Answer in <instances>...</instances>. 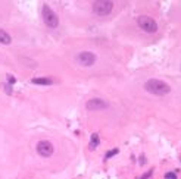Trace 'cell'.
Segmentation results:
<instances>
[{
	"instance_id": "obj_14",
	"label": "cell",
	"mask_w": 181,
	"mask_h": 179,
	"mask_svg": "<svg viewBox=\"0 0 181 179\" xmlns=\"http://www.w3.org/2000/svg\"><path fill=\"white\" fill-rule=\"evenodd\" d=\"M150 175H152V170H149V172H147V173H146L144 176H143V179H147V178L150 176Z\"/></svg>"
},
{
	"instance_id": "obj_11",
	"label": "cell",
	"mask_w": 181,
	"mask_h": 179,
	"mask_svg": "<svg viewBox=\"0 0 181 179\" xmlns=\"http://www.w3.org/2000/svg\"><path fill=\"white\" fill-rule=\"evenodd\" d=\"M118 151H119V148H113V150H110V151H108L106 153V160H108V159H110V157H113L115 156V154H118Z\"/></svg>"
},
{
	"instance_id": "obj_15",
	"label": "cell",
	"mask_w": 181,
	"mask_h": 179,
	"mask_svg": "<svg viewBox=\"0 0 181 179\" xmlns=\"http://www.w3.org/2000/svg\"><path fill=\"white\" fill-rule=\"evenodd\" d=\"M140 163H141V165H144V163H146V160H144V157H143V156L140 157Z\"/></svg>"
},
{
	"instance_id": "obj_2",
	"label": "cell",
	"mask_w": 181,
	"mask_h": 179,
	"mask_svg": "<svg viewBox=\"0 0 181 179\" xmlns=\"http://www.w3.org/2000/svg\"><path fill=\"white\" fill-rule=\"evenodd\" d=\"M113 3L110 0H97L93 3V12L99 16H106L112 12Z\"/></svg>"
},
{
	"instance_id": "obj_6",
	"label": "cell",
	"mask_w": 181,
	"mask_h": 179,
	"mask_svg": "<svg viewBox=\"0 0 181 179\" xmlns=\"http://www.w3.org/2000/svg\"><path fill=\"white\" fill-rule=\"evenodd\" d=\"M77 60H78V63L82 65V66H91L96 62V55L91 53V51H81L77 56Z\"/></svg>"
},
{
	"instance_id": "obj_12",
	"label": "cell",
	"mask_w": 181,
	"mask_h": 179,
	"mask_svg": "<svg viewBox=\"0 0 181 179\" xmlns=\"http://www.w3.org/2000/svg\"><path fill=\"white\" fill-rule=\"evenodd\" d=\"M8 81H9V84H15V82H16L15 76H12V75H8Z\"/></svg>"
},
{
	"instance_id": "obj_9",
	"label": "cell",
	"mask_w": 181,
	"mask_h": 179,
	"mask_svg": "<svg viewBox=\"0 0 181 179\" xmlns=\"http://www.w3.org/2000/svg\"><path fill=\"white\" fill-rule=\"evenodd\" d=\"M32 84H38V85H50L53 82L52 78H47V76H41V78H32L31 81Z\"/></svg>"
},
{
	"instance_id": "obj_1",
	"label": "cell",
	"mask_w": 181,
	"mask_h": 179,
	"mask_svg": "<svg viewBox=\"0 0 181 179\" xmlns=\"http://www.w3.org/2000/svg\"><path fill=\"white\" fill-rule=\"evenodd\" d=\"M144 88L150 94H155V96H165L171 91V87L161 79H149L144 84Z\"/></svg>"
},
{
	"instance_id": "obj_7",
	"label": "cell",
	"mask_w": 181,
	"mask_h": 179,
	"mask_svg": "<svg viewBox=\"0 0 181 179\" xmlns=\"http://www.w3.org/2000/svg\"><path fill=\"white\" fill-rule=\"evenodd\" d=\"M87 109L88 110H103L108 107V103L103 100H100V98H91V100L87 101Z\"/></svg>"
},
{
	"instance_id": "obj_4",
	"label": "cell",
	"mask_w": 181,
	"mask_h": 179,
	"mask_svg": "<svg viewBox=\"0 0 181 179\" xmlns=\"http://www.w3.org/2000/svg\"><path fill=\"white\" fill-rule=\"evenodd\" d=\"M137 22H138V27L143 31L149 32V34L158 31V24H156V21L153 18H150V16H140V18L137 19Z\"/></svg>"
},
{
	"instance_id": "obj_8",
	"label": "cell",
	"mask_w": 181,
	"mask_h": 179,
	"mask_svg": "<svg viewBox=\"0 0 181 179\" xmlns=\"http://www.w3.org/2000/svg\"><path fill=\"white\" fill-rule=\"evenodd\" d=\"M10 43H12L10 35L5 31V29H2V28H0V44H5V46H8V44H10Z\"/></svg>"
},
{
	"instance_id": "obj_13",
	"label": "cell",
	"mask_w": 181,
	"mask_h": 179,
	"mask_svg": "<svg viewBox=\"0 0 181 179\" xmlns=\"http://www.w3.org/2000/svg\"><path fill=\"white\" fill-rule=\"evenodd\" d=\"M165 178L166 179H177V176H175V173H166L165 175Z\"/></svg>"
},
{
	"instance_id": "obj_5",
	"label": "cell",
	"mask_w": 181,
	"mask_h": 179,
	"mask_svg": "<svg viewBox=\"0 0 181 179\" xmlns=\"http://www.w3.org/2000/svg\"><path fill=\"white\" fill-rule=\"evenodd\" d=\"M53 151H54V147L50 141H40L37 144V153L41 157H50L53 154Z\"/></svg>"
},
{
	"instance_id": "obj_10",
	"label": "cell",
	"mask_w": 181,
	"mask_h": 179,
	"mask_svg": "<svg viewBox=\"0 0 181 179\" xmlns=\"http://www.w3.org/2000/svg\"><path fill=\"white\" fill-rule=\"evenodd\" d=\"M99 144H100L99 135H97V134H93V135H91V139H90V150H94Z\"/></svg>"
},
{
	"instance_id": "obj_3",
	"label": "cell",
	"mask_w": 181,
	"mask_h": 179,
	"mask_svg": "<svg viewBox=\"0 0 181 179\" xmlns=\"http://www.w3.org/2000/svg\"><path fill=\"white\" fill-rule=\"evenodd\" d=\"M41 15H43V19H44V24L49 28H56L59 25V19L58 15L54 13L53 10L50 9L47 5L43 6V10H41Z\"/></svg>"
}]
</instances>
